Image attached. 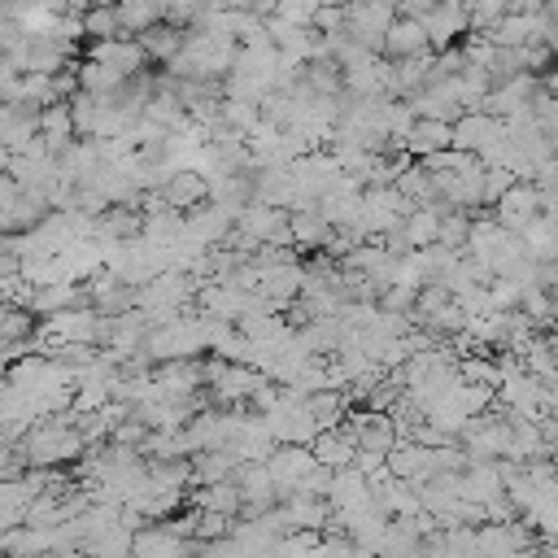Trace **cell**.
Here are the masks:
<instances>
[{
    "label": "cell",
    "instance_id": "5b68a950",
    "mask_svg": "<svg viewBox=\"0 0 558 558\" xmlns=\"http://www.w3.org/2000/svg\"><path fill=\"white\" fill-rule=\"evenodd\" d=\"M353 445H357V440H353L340 423L318 427V432L310 436V453H314V462H318V466H327V471L349 466V462H353Z\"/></svg>",
    "mask_w": 558,
    "mask_h": 558
},
{
    "label": "cell",
    "instance_id": "ba28073f",
    "mask_svg": "<svg viewBox=\"0 0 558 558\" xmlns=\"http://www.w3.org/2000/svg\"><path fill=\"white\" fill-rule=\"evenodd\" d=\"M327 218L318 214V205H310V209H288V235H292V248L296 253H314V248H323V240H327Z\"/></svg>",
    "mask_w": 558,
    "mask_h": 558
},
{
    "label": "cell",
    "instance_id": "6da1fadb",
    "mask_svg": "<svg viewBox=\"0 0 558 558\" xmlns=\"http://www.w3.org/2000/svg\"><path fill=\"white\" fill-rule=\"evenodd\" d=\"M423 31H427V44H432V52H436V48H449V44H458V39L471 31L466 4H462V0H436V4L423 13Z\"/></svg>",
    "mask_w": 558,
    "mask_h": 558
},
{
    "label": "cell",
    "instance_id": "4fadbf2b",
    "mask_svg": "<svg viewBox=\"0 0 558 558\" xmlns=\"http://www.w3.org/2000/svg\"><path fill=\"white\" fill-rule=\"evenodd\" d=\"M4 170H9V148L0 144V174H4Z\"/></svg>",
    "mask_w": 558,
    "mask_h": 558
},
{
    "label": "cell",
    "instance_id": "277c9868",
    "mask_svg": "<svg viewBox=\"0 0 558 558\" xmlns=\"http://www.w3.org/2000/svg\"><path fill=\"white\" fill-rule=\"evenodd\" d=\"M427 31H423V17H405V13H392L388 31H384V44H379V57H418L427 52Z\"/></svg>",
    "mask_w": 558,
    "mask_h": 558
},
{
    "label": "cell",
    "instance_id": "7c38bea8",
    "mask_svg": "<svg viewBox=\"0 0 558 558\" xmlns=\"http://www.w3.org/2000/svg\"><path fill=\"white\" fill-rule=\"evenodd\" d=\"M432 4H436V0H397L392 9H397V13H405V17H423Z\"/></svg>",
    "mask_w": 558,
    "mask_h": 558
},
{
    "label": "cell",
    "instance_id": "8fae6325",
    "mask_svg": "<svg viewBox=\"0 0 558 558\" xmlns=\"http://www.w3.org/2000/svg\"><path fill=\"white\" fill-rule=\"evenodd\" d=\"M310 26H314L318 35L340 31V26H344V4H318V9H314V17H310Z\"/></svg>",
    "mask_w": 558,
    "mask_h": 558
},
{
    "label": "cell",
    "instance_id": "9c48e42d",
    "mask_svg": "<svg viewBox=\"0 0 558 558\" xmlns=\"http://www.w3.org/2000/svg\"><path fill=\"white\" fill-rule=\"evenodd\" d=\"M74 74H78V92H87V96H109L118 83H122V74L113 70V65H105V61H78L74 65Z\"/></svg>",
    "mask_w": 558,
    "mask_h": 558
},
{
    "label": "cell",
    "instance_id": "8992f818",
    "mask_svg": "<svg viewBox=\"0 0 558 558\" xmlns=\"http://www.w3.org/2000/svg\"><path fill=\"white\" fill-rule=\"evenodd\" d=\"M183 31H187V26H174V22L157 17V22H148L144 31H135V39H140V48H144V57H148L153 65H166V61L183 48Z\"/></svg>",
    "mask_w": 558,
    "mask_h": 558
},
{
    "label": "cell",
    "instance_id": "52a82bcc",
    "mask_svg": "<svg viewBox=\"0 0 558 558\" xmlns=\"http://www.w3.org/2000/svg\"><path fill=\"white\" fill-rule=\"evenodd\" d=\"M449 126H453V122H440V118H414V122L405 126V153H410V157H427V153L449 148V140H453Z\"/></svg>",
    "mask_w": 558,
    "mask_h": 558
},
{
    "label": "cell",
    "instance_id": "7a4b0ae2",
    "mask_svg": "<svg viewBox=\"0 0 558 558\" xmlns=\"http://www.w3.org/2000/svg\"><path fill=\"white\" fill-rule=\"evenodd\" d=\"M87 57L113 65L122 78H126V74H140L144 65H153V61L144 57V48H140L135 35H105V39H92V44H87Z\"/></svg>",
    "mask_w": 558,
    "mask_h": 558
},
{
    "label": "cell",
    "instance_id": "3957f363",
    "mask_svg": "<svg viewBox=\"0 0 558 558\" xmlns=\"http://www.w3.org/2000/svg\"><path fill=\"white\" fill-rule=\"evenodd\" d=\"M157 192H161V201L170 205V209H192V205H205L209 201V179L201 174V170H166V179L157 183Z\"/></svg>",
    "mask_w": 558,
    "mask_h": 558
},
{
    "label": "cell",
    "instance_id": "30bf717a",
    "mask_svg": "<svg viewBox=\"0 0 558 558\" xmlns=\"http://www.w3.org/2000/svg\"><path fill=\"white\" fill-rule=\"evenodd\" d=\"M436 227H440V214H432L427 205H414V209L401 218V240H405L410 248L436 244Z\"/></svg>",
    "mask_w": 558,
    "mask_h": 558
}]
</instances>
